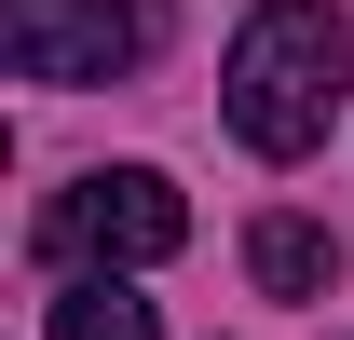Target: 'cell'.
<instances>
[{"mask_svg":"<svg viewBox=\"0 0 354 340\" xmlns=\"http://www.w3.org/2000/svg\"><path fill=\"white\" fill-rule=\"evenodd\" d=\"M55 340H164V327H150V299L123 272H82V286L55 299Z\"/></svg>","mask_w":354,"mask_h":340,"instance_id":"5","label":"cell"},{"mask_svg":"<svg viewBox=\"0 0 354 340\" xmlns=\"http://www.w3.org/2000/svg\"><path fill=\"white\" fill-rule=\"evenodd\" d=\"M0 68L14 82H123L136 0H0Z\"/></svg>","mask_w":354,"mask_h":340,"instance_id":"3","label":"cell"},{"mask_svg":"<svg viewBox=\"0 0 354 340\" xmlns=\"http://www.w3.org/2000/svg\"><path fill=\"white\" fill-rule=\"evenodd\" d=\"M245 272H259V299H327V272H341V258H327V232H313V218H259V232H245Z\"/></svg>","mask_w":354,"mask_h":340,"instance_id":"4","label":"cell"},{"mask_svg":"<svg viewBox=\"0 0 354 340\" xmlns=\"http://www.w3.org/2000/svg\"><path fill=\"white\" fill-rule=\"evenodd\" d=\"M341 95H354V28H341V0H259V14L232 28V55H218V109H232V136H245L259 164L327 150Z\"/></svg>","mask_w":354,"mask_h":340,"instance_id":"1","label":"cell"},{"mask_svg":"<svg viewBox=\"0 0 354 340\" xmlns=\"http://www.w3.org/2000/svg\"><path fill=\"white\" fill-rule=\"evenodd\" d=\"M191 245V205H177V177H150V164H95V177H68L41 205V258L55 272H150V258H177Z\"/></svg>","mask_w":354,"mask_h":340,"instance_id":"2","label":"cell"}]
</instances>
